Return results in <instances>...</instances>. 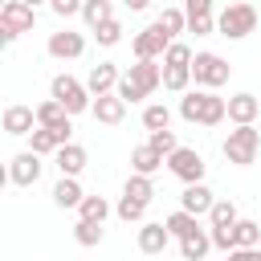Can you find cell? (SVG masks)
Masks as SVG:
<instances>
[{
  "instance_id": "obj_12",
  "label": "cell",
  "mask_w": 261,
  "mask_h": 261,
  "mask_svg": "<svg viewBox=\"0 0 261 261\" xmlns=\"http://www.w3.org/2000/svg\"><path fill=\"white\" fill-rule=\"evenodd\" d=\"M49 57H57V61H73V57H82L86 53V37L82 33H73V29H57V33H49Z\"/></svg>"
},
{
  "instance_id": "obj_39",
  "label": "cell",
  "mask_w": 261,
  "mask_h": 261,
  "mask_svg": "<svg viewBox=\"0 0 261 261\" xmlns=\"http://www.w3.org/2000/svg\"><path fill=\"white\" fill-rule=\"evenodd\" d=\"M208 237H212V249H224V253H232V249H237L232 228H208Z\"/></svg>"
},
{
  "instance_id": "obj_31",
  "label": "cell",
  "mask_w": 261,
  "mask_h": 261,
  "mask_svg": "<svg viewBox=\"0 0 261 261\" xmlns=\"http://www.w3.org/2000/svg\"><path fill=\"white\" fill-rule=\"evenodd\" d=\"M143 126L155 135V130H167L171 126V110L163 106V102H151V106H143Z\"/></svg>"
},
{
  "instance_id": "obj_13",
  "label": "cell",
  "mask_w": 261,
  "mask_h": 261,
  "mask_svg": "<svg viewBox=\"0 0 261 261\" xmlns=\"http://www.w3.org/2000/svg\"><path fill=\"white\" fill-rule=\"evenodd\" d=\"M122 77H126V82H130V86L147 98V94H155V90L163 86V65H155V61H135Z\"/></svg>"
},
{
  "instance_id": "obj_30",
  "label": "cell",
  "mask_w": 261,
  "mask_h": 261,
  "mask_svg": "<svg viewBox=\"0 0 261 261\" xmlns=\"http://www.w3.org/2000/svg\"><path fill=\"white\" fill-rule=\"evenodd\" d=\"M188 86H192V69H184V65H163V90L188 94Z\"/></svg>"
},
{
  "instance_id": "obj_25",
  "label": "cell",
  "mask_w": 261,
  "mask_h": 261,
  "mask_svg": "<svg viewBox=\"0 0 261 261\" xmlns=\"http://www.w3.org/2000/svg\"><path fill=\"white\" fill-rule=\"evenodd\" d=\"M163 224H167V232H171V241H184V237H192V232L200 228V220H196L192 212H184V208H175V212H171V216H167Z\"/></svg>"
},
{
  "instance_id": "obj_32",
  "label": "cell",
  "mask_w": 261,
  "mask_h": 261,
  "mask_svg": "<svg viewBox=\"0 0 261 261\" xmlns=\"http://www.w3.org/2000/svg\"><path fill=\"white\" fill-rule=\"evenodd\" d=\"M106 216H110L106 196H86V200H82V208H77V220H94V224H102Z\"/></svg>"
},
{
  "instance_id": "obj_26",
  "label": "cell",
  "mask_w": 261,
  "mask_h": 261,
  "mask_svg": "<svg viewBox=\"0 0 261 261\" xmlns=\"http://www.w3.org/2000/svg\"><path fill=\"white\" fill-rule=\"evenodd\" d=\"M155 24H159L171 41H175L179 33H188V16H184V8H175V4H171V8H163V12L155 16Z\"/></svg>"
},
{
  "instance_id": "obj_29",
  "label": "cell",
  "mask_w": 261,
  "mask_h": 261,
  "mask_svg": "<svg viewBox=\"0 0 261 261\" xmlns=\"http://www.w3.org/2000/svg\"><path fill=\"white\" fill-rule=\"evenodd\" d=\"M232 237H237V249H257L261 245V220H237Z\"/></svg>"
},
{
  "instance_id": "obj_19",
  "label": "cell",
  "mask_w": 261,
  "mask_h": 261,
  "mask_svg": "<svg viewBox=\"0 0 261 261\" xmlns=\"http://www.w3.org/2000/svg\"><path fill=\"white\" fill-rule=\"evenodd\" d=\"M90 114H94V118H98L102 126H118V122L126 118V102H122L118 94H106V98H94Z\"/></svg>"
},
{
  "instance_id": "obj_24",
  "label": "cell",
  "mask_w": 261,
  "mask_h": 261,
  "mask_svg": "<svg viewBox=\"0 0 261 261\" xmlns=\"http://www.w3.org/2000/svg\"><path fill=\"white\" fill-rule=\"evenodd\" d=\"M208 249H212V237H208L204 228H196L192 237H184V241H179L184 261H204V257H208Z\"/></svg>"
},
{
  "instance_id": "obj_37",
  "label": "cell",
  "mask_w": 261,
  "mask_h": 261,
  "mask_svg": "<svg viewBox=\"0 0 261 261\" xmlns=\"http://www.w3.org/2000/svg\"><path fill=\"white\" fill-rule=\"evenodd\" d=\"M94 41H98L102 49H114V45L122 41V24H118V20H106L102 29H94Z\"/></svg>"
},
{
  "instance_id": "obj_5",
  "label": "cell",
  "mask_w": 261,
  "mask_h": 261,
  "mask_svg": "<svg viewBox=\"0 0 261 261\" xmlns=\"http://www.w3.org/2000/svg\"><path fill=\"white\" fill-rule=\"evenodd\" d=\"M37 24V12H33V4L29 0H8V4H0V41L4 45H12L20 33H29Z\"/></svg>"
},
{
  "instance_id": "obj_36",
  "label": "cell",
  "mask_w": 261,
  "mask_h": 261,
  "mask_svg": "<svg viewBox=\"0 0 261 261\" xmlns=\"http://www.w3.org/2000/svg\"><path fill=\"white\" fill-rule=\"evenodd\" d=\"M114 212H118V220L135 224V220H143V216H147V204H139V200H130V196H118Z\"/></svg>"
},
{
  "instance_id": "obj_1",
  "label": "cell",
  "mask_w": 261,
  "mask_h": 261,
  "mask_svg": "<svg viewBox=\"0 0 261 261\" xmlns=\"http://www.w3.org/2000/svg\"><path fill=\"white\" fill-rule=\"evenodd\" d=\"M179 118L192 126H220L228 118V98H216L212 90H188L179 98Z\"/></svg>"
},
{
  "instance_id": "obj_3",
  "label": "cell",
  "mask_w": 261,
  "mask_h": 261,
  "mask_svg": "<svg viewBox=\"0 0 261 261\" xmlns=\"http://www.w3.org/2000/svg\"><path fill=\"white\" fill-rule=\"evenodd\" d=\"M49 98H53V102H61L69 118H73V114H86V110L94 106V98H90L86 82H77L73 73H57V77L49 82Z\"/></svg>"
},
{
  "instance_id": "obj_2",
  "label": "cell",
  "mask_w": 261,
  "mask_h": 261,
  "mask_svg": "<svg viewBox=\"0 0 261 261\" xmlns=\"http://www.w3.org/2000/svg\"><path fill=\"white\" fill-rule=\"evenodd\" d=\"M257 24H261V16H257V8L245 4V0H241V4H224L220 16H216V33L228 37V41H245Z\"/></svg>"
},
{
  "instance_id": "obj_27",
  "label": "cell",
  "mask_w": 261,
  "mask_h": 261,
  "mask_svg": "<svg viewBox=\"0 0 261 261\" xmlns=\"http://www.w3.org/2000/svg\"><path fill=\"white\" fill-rule=\"evenodd\" d=\"M122 196H130V200H139V204H151V200H155L151 175H130V179L122 184Z\"/></svg>"
},
{
  "instance_id": "obj_40",
  "label": "cell",
  "mask_w": 261,
  "mask_h": 261,
  "mask_svg": "<svg viewBox=\"0 0 261 261\" xmlns=\"http://www.w3.org/2000/svg\"><path fill=\"white\" fill-rule=\"evenodd\" d=\"M53 12L57 16H77L82 12V0H53Z\"/></svg>"
},
{
  "instance_id": "obj_22",
  "label": "cell",
  "mask_w": 261,
  "mask_h": 261,
  "mask_svg": "<svg viewBox=\"0 0 261 261\" xmlns=\"http://www.w3.org/2000/svg\"><path fill=\"white\" fill-rule=\"evenodd\" d=\"M37 126H45V130L69 126V114H65V106H61V102H53V98H45V102L37 106Z\"/></svg>"
},
{
  "instance_id": "obj_4",
  "label": "cell",
  "mask_w": 261,
  "mask_h": 261,
  "mask_svg": "<svg viewBox=\"0 0 261 261\" xmlns=\"http://www.w3.org/2000/svg\"><path fill=\"white\" fill-rule=\"evenodd\" d=\"M224 159L228 163H237V167H249V163H257V151H261V130L257 126H232L228 135H224Z\"/></svg>"
},
{
  "instance_id": "obj_20",
  "label": "cell",
  "mask_w": 261,
  "mask_h": 261,
  "mask_svg": "<svg viewBox=\"0 0 261 261\" xmlns=\"http://www.w3.org/2000/svg\"><path fill=\"white\" fill-rule=\"evenodd\" d=\"M163 163H167V159H163L151 143H139V147L130 151V175H155Z\"/></svg>"
},
{
  "instance_id": "obj_38",
  "label": "cell",
  "mask_w": 261,
  "mask_h": 261,
  "mask_svg": "<svg viewBox=\"0 0 261 261\" xmlns=\"http://www.w3.org/2000/svg\"><path fill=\"white\" fill-rule=\"evenodd\" d=\"M147 143H151L163 159H171V155L179 151V143H175V135H171V130H155V135H147Z\"/></svg>"
},
{
  "instance_id": "obj_35",
  "label": "cell",
  "mask_w": 261,
  "mask_h": 261,
  "mask_svg": "<svg viewBox=\"0 0 261 261\" xmlns=\"http://www.w3.org/2000/svg\"><path fill=\"white\" fill-rule=\"evenodd\" d=\"M192 61H196V53H192V45H184V41H171V49L163 53V65H184V69H192Z\"/></svg>"
},
{
  "instance_id": "obj_18",
  "label": "cell",
  "mask_w": 261,
  "mask_h": 261,
  "mask_svg": "<svg viewBox=\"0 0 261 261\" xmlns=\"http://www.w3.org/2000/svg\"><path fill=\"white\" fill-rule=\"evenodd\" d=\"M212 204H216V196H212V188H208V184H192V188H184V192H179V208H184V212H192V216H208V212H212Z\"/></svg>"
},
{
  "instance_id": "obj_34",
  "label": "cell",
  "mask_w": 261,
  "mask_h": 261,
  "mask_svg": "<svg viewBox=\"0 0 261 261\" xmlns=\"http://www.w3.org/2000/svg\"><path fill=\"white\" fill-rule=\"evenodd\" d=\"M73 241H77L82 249H94V245L102 241V224H94V220H77V224H73Z\"/></svg>"
},
{
  "instance_id": "obj_8",
  "label": "cell",
  "mask_w": 261,
  "mask_h": 261,
  "mask_svg": "<svg viewBox=\"0 0 261 261\" xmlns=\"http://www.w3.org/2000/svg\"><path fill=\"white\" fill-rule=\"evenodd\" d=\"M130 49H135V61H159L167 49H171V37L159 29V24H147L130 37Z\"/></svg>"
},
{
  "instance_id": "obj_28",
  "label": "cell",
  "mask_w": 261,
  "mask_h": 261,
  "mask_svg": "<svg viewBox=\"0 0 261 261\" xmlns=\"http://www.w3.org/2000/svg\"><path fill=\"white\" fill-rule=\"evenodd\" d=\"M241 216H237V204L232 200H216L212 212H208V228H232Z\"/></svg>"
},
{
  "instance_id": "obj_16",
  "label": "cell",
  "mask_w": 261,
  "mask_h": 261,
  "mask_svg": "<svg viewBox=\"0 0 261 261\" xmlns=\"http://www.w3.org/2000/svg\"><path fill=\"white\" fill-rule=\"evenodd\" d=\"M257 114H261V102L253 94H232L228 98V122L232 126H257Z\"/></svg>"
},
{
  "instance_id": "obj_23",
  "label": "cell",
  "mask_w": 261,
  "mask_h": 261,
  "mask_svg": "<svg viewBox=\"0 0 261 261\" xmlns=\"http://www.w3.org/2000/svg\"><path fill=\"white\" fill-rule=\"evenodd\" d=\"M82 20L90 24V33H94V29H102L106 20H114L110 0H82Z\"/></svg>"
},
{
  "instance_id": "obj_9",
  "label": "cell",
  "mask_w": 261,
  "mask_h": 261,
  "mask_svg": "<svg viewBox=\"0 0 261 261\" xmlns=\"http://www.w3.org/2000/svg\"><path fill=\"white\" fill-rule=\"evenodd\" d=\"M41 171H45V163H41V155H33V151H16V155L8 159V179H12L16 188H33V184L41 179Z\"/></svg>"
},
{
  "instance_id": "obj_10",
  "label": "cell",
  "mask_w": 261,
  "mask_h": 261,
  "mask_svg": "<svg viewBox=\"0 0 261 261\" xmlns=\"http://www.w3.org/2000/svg\"><path fill=\"white\" fill-rule=\"evenodd\" d=\"M118 82H122V73H118L114 61H98V65H90V73H86V90H90V98H106V94H114Z\"/></svg>"
},
{
  "instance_id": "obj_17",
  "label": "cell",
  "mask_w": 261,
  "mask_h": 261,
  "mask_svg": "<svg viewBox=\"0 0 261 261\" xmlns=\"http://www.w3.org/2000/svg\"><path fill=\"white\" fill-rule=\"evenodd\" d=\"M53 163H57V171H61L65 179H77V175L86 171L90 155H86V147H82V143H69V147H61V151L53 155Z\"/></svg>"
},
{
  "instance_id": "obj_7",
  "label": "cell",
  "mask_w": 261,
  "mask_h": 261,
  "mask_svg": "<svg viewBox=\"0 0 261 261\" xmlns=\"http://www.w3.org/2000/svg\"><path fill=\"white\" fill-rule=\"evenodd\" d=\"M167 171H171L175 179H184V188H192V184H204L208 163H204V155H200L196 147H179V151L167 159Z\"/></svg>"
},
{
  "instance_id": "obj_6",
  "label": "cell",
  "mask_w": 261,
  "mask_h": 261,
  "mask_svg": "<svg viewBox=\"0 0 261 261\" xmlns=\"http://www.w3.org/2000/svg\"><path fill=\"white\" fill-rule=\"evenodd\" d=\"M228 73H232V65L220 53H212V49H200L196 61H192V77H196L200 90H220L228 82Z\"/></svg>"
},
{
  "instance_id": "obj_33",
  "label": "cell",
  "mask_w": 261,
  "mask_h": 261,
  "mask_svg": "<svg viewBox=\"0 0 261 261\" xmlns=\"http://www.w3.org/2000/svg\"><path fill=\"white\" fill-rule=\"evenodd\" d=\"M29 151H33V155H57V151H61V143L53 139V130L37 126V130L29 135Z\"/></svg>"
},
{
  "instance_id": "obj_41",
  "label": "cell",
  "mask_w": 261,
  "mask_h": 261,
  "mask_svg": "<svg viewBox=\"0 0 261 261\" xmlns=\"http://www.w3.org/2000/svg\"><path fill=\"white\" fill-rule=\"evenodd\" d=\"M228 261H261V249H232Z\"/></svg>"
},
{
  "instance_id": "obj_21",
  "label": "cell",
  "mask_w": 261,
  "mask_h": 261,
  "mask_svg": "<svg viewBox=\"0 0 261 261\" xmlns=\"http://www.w3.org/2000/svg\"><path fill=\"white\" fill-rule=\"evenodd\" d=\"M82 200H86V192H82L77 179H65V175H61V179L53 184V204H57V208H82Z\"/></svg>"
},
{
  "instance_id": "obj_14",
  "label": "cell",
  "mask_w": 261,
  "mask_h": 261,
  "mask_svg": "<svg viewBox=\"0 0 261 261\" xmlns=\"http://www.w3.org/2000/svg\"><path fill=\"white\" fill-rule=\"evenodd\" d=\"M0 122H4V135L20 139V135H33V130H37V110L12 102V106H4V118H0Z\"/></svg>"
},
{
  "instance_id": "obj_11",
  "label": "cell",
  "mask_w": 261,
  "mask_h": 261,
  "mask_svg": "<svg viewBox=\"0 0 261 261\" xmlns=\"http://www.w3.org/2000/svg\"><path fill=\"white\" fill-rule=\"evenodd\" d=\"M184 16H188V33H196V37L216 33V4L212 0H188Z\"/></svg>"
},
{
  "instance_id": "obj_15",
  "label": "cell",
  "mask_w": 261,
  "mask_h": 261,
  "mask_svg": "<svg viewBox=\"0 0 261 261\" xmlns=\"http://www.w3.org/2000/svg\"><path fill=\"white\" fill-rule=\"evenodd\" d=\"M167 245H171V232H167V224H163V220H147V224L139 228V253L159 257Z\"/></svg>"
}]
</instances>
